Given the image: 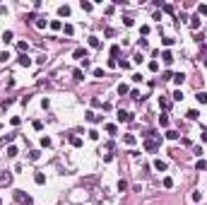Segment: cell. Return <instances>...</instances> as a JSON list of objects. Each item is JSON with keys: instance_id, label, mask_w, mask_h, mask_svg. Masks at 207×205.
Here are the masks:
<instances>
[{"instance_id": "cell-42", "label": "cell", "mask_w": 207, "mask_h": 205, "mask_svg": "<svg viewBox=\"0 0 207 205\" xmlns=\"http://www.w3.org/2000/svg\"><path fill=\"white\" fill-rule=\"evenodd\" d=\"M149 70L157 72V70H159V63H157V61H149Z\"/></svg>"}, {"instance_id": "cell-23", "label": "cell", "mask_w": 207, "mask_h": 205, "mask_svg": "<svg viewBox=\"0 0 207 205\" xmlns=\"http://www.w3.org/2000/svg\"><path fill=\"white\" fill-rule=\"evenodd\" d=\"M111 56H113V61L120 56V46H111Z\"/></svg>"}, {"instance_id": "cell-27", "label": "cell", "mask_w": 207, "mask_h": 205, "mask_svg": "<svg viewBox=\"0 0 207 205\" xmlns=\"http://www.w3.org/2000/svg\"><path fill=\"white\" fill-rule=\"evenodd\" d=\"M161 183H164V188H171V186H173V179H171V176H164V181H161Z\"/></svg>"}, {"instance_id": "cell-44", "label": "cell", "mask_w": 207, "mask_h": 205, "mask_svg": "<svg viewBox=\"0 0 207 205\" xmlns=\"http://www.w3.org/2000/svg\"><path fill=\"white\" fill-rule=\"evenodd\" d=\"M27 46H29V43H27V41H19V43H17V48H19V51H22V53H24V51H27Z\"/></svg>"}, {"instance_id": "cell-18", "label": "cell", "mask_w": 207, "mask_h": 205, "mask_svg": "<svg viewBox=\"0 0 207 205\" xmlns=\"http://www.w3.org/2000/svg\"><path fill=\"white\" fill-rule=\"evenodd\" d=\"M159 126H161V128H166V126H169V116H166V113H161V116H159Z\"/></svg>"}, {"instance_id": "cell-35", "label": "cell", "mask_w": 207, "mask_h": 205, "mask_svg": "<svg viewBox=\"0 0 207 205\" xmlns=\"http://www.w3.org/2000/svg\"><path fill=\"white\" fill-rule=\"evenodd\" d=\"M161 10H164V12H169V15H173V5H169V2H164V5H161Z\"/></svg>"}, {"instance_id": "cell-10", "label": "cell", "mask_w": 207, "mask_h": 205, "mask_svg": "<svg viewBox=\"0 0 207 205\" xmlns=\"http://www.w3.org/2000/svg\"><path fill=\"white\" fill-rule=\"evenodd\" d=\"M166 167H169V164H166L164 159H154V169L157 171H166Z\"/></svg>"}, {"instance_id": "cell-46", "label": "cell", "mask_w": 207, "mask_h": 205, "mask_svg": "<svg viewBox=\"0 0 207 205\" xmlns=\"http://www.w3.org/2000/svg\"><path fill=\"white\" fill-rule=\"evenodd\" d=\"M41 145H43V147H51V137L43 135V137H41Z\"/></svg>"}, {"instance_id": "cell-49", "label": "cell", "mask_w": 207, "mask_h": 205, "mask_svg": "<svg viewBox=\"0 0 207 205\" xmlns=\"http://www.w3.org/2000/svg\"><path fill=\"white\" fill-rule=\"evenodd\" d=\"M190 198H193V200H195V203H200V198H202V196H200V191H195V193H193V196H190Z\"/></svg>"}, {"instance_id": "cell-24", "label": "cell", "mask_w": 207, "mask_h": 205, "mask_svg": "<svg viewBox=\"0 0 207 205\" xmlns=\"http://www.w3.org/2000/svg\"><path fill=\"white\" fill-rule=\"evenodd\" d=\"M128 92H130V87H128V85H118V94H120V97H123V94H128Z\"/></svg>"}, {"instance_id": "cell-43", "label": "cell", "mask_w": 207, "mask_h": 205, "mask_svg": "<svg viewBox=\"0 0 207 205\" xmlns=\"http://www.w3.org/2000/svg\"><path fill=\"white\" fill-rule=\"evenodd\" d=\"M63 32H65L68 36H72V32H75V29H72V24H65V27H63Z\"/></svg>"}, {"instance_id": "cell-6", "label": "cell", "mask_w": 207, "mask_h": 205, "mask_svg": "<svg viewBox=\"0 0 207 205\" xmlns=\"http://www.w3.org/2000/svg\"><path fill=\"white\" fill-rule=\"evenodd\" d=\"M17 63H19V65H22V68H29V65H32V58H29V56H27V53H22V56H19V61H17Z\"/></svg>"}, {"instance_id": "cell-50", "label": "cell", "mask_w": 207, "mask_h": 205, "mask_svg": "<svg viewBox=\"0 0 207 205\" xmlns=\"http://www.w3.org/2000/svg\"><path fill=\"white\" fill-rule=\"evenodd\" d=\"M7 58H10V53L5 51V53H0V63H7Z\"/></svg>"}, {"instance_id": "cell-52", "label": "cell", "mask_w": 207, "mask_h": 205, "mask_svg": "<svg viewBox=\"0 0 207 205\" xmlns=\"http://www.w3.org/2000/svg\"><path fill=\"white\" fill-rule=\"evenodd\" d=\"M133 61H135V63H142L144 58H142V53H135V56H133Z\"/></svg>"}, {"instance_id": "cell-14", "label": "cell", "mask_w": 207, "mask_h": 205, "mask_svg": "<svg viewBox=\"0 0 207 205\" xmlns=\"http://www.w3.org/2000/svg\"><path fill=\"white\" fill-rule=\"evenodd\" d=\"M58 15H60V17H70V7L68 5H60V7H58Z\"/></svg>"}, {"instance_id": "cell-21", "label": "cell", "mask_w": 207, "mask_h": 205, "mask_svg": "<svg viewBox=\"0 0 207 205\" xmlns=\"http://www.w3.org/2000/svg\"><path fill=\"white\" fill-rule=\"evenodd\" d=\"M195 99H198L200 104H207V94H205V92H200V89H198V97H195Z\"/></svg>"}, {"instance_id": "cell-40", "label": "cell", "mask_w": 207, "mask_h": 205, "mask_svg": "<svg viewBox=\"0 0 207 205\" xmlns=\"http://www.w3.org/2000/svg\"><path fill=\"white\" fill-rule=\"evenodd\" d=\"M34 24H36V27H39V29H46V24H48V22H46V19H36Z\"/></svg>"}, {"instance_id": "cell-19", "label": "cell", "mask_w": 207, "mask_h": 205, "mask_svg": "<svg viewBox=\"0 0 207 205\" xmlns=\"http://www.w3.org/2000/svg\"><path fill=\"white\" fill-rule=\"evenodd\" d=\"M161 80H164V82L173 80V72H171V70H164V72H161Z\"/></svg>"}, {"instance_id": "cell-11", "label": "cell", "mask_w": 207, "mask_h": 205, "mask_svg": "<svg viewBox=\"0 0 207 205\" xmlns=\"http://www.w3.org/2000/svg\"><path fill=\"white\" fill-rule=\"evenodd\" d=\"M68 140H70V145H72V147H82V137H77V135H70Z\"/></svg>"}, {"instance_id": "cell-51", "label": "cell", "mask_w": 207, "mask_h": 205, "mask_svg": "<svg viewBox=\"0 0 207 205\" xmlns=\"http://www.w3.org/2000/svg\"><path fill=\"white\" fill-rule=\"evenodd\" d=\"M118 65H120L123 70H128V68H130V63H128V61H118Z\"/></svg>"}, {"instance_id": "cell-31", "label": "cell", "mask_w": 207, "mask_h": 205, "mask_svg": "<svg viewBox=\"0 0 207 205\" xmlns=\"http://www.w3.org/2000/svg\"><path fill=\"white\" fill-rule=\"evenodd\" d=\"M198 27H200V17H193L190 19V29H198Z\"/></svg>"}, {"instance_id": "cell-28", "label": "cell", "mask_w": 207, "mask_h": 205, "mask_svg": "<svg viewBox=\"0 0 207 205\" xmlns=\"http://www.w3.org/2000/svg\"><path fill=\"white\" fill-rule=\"evenodd\" d=\"M39 157H41V152H39V150H32V152H29V159H32V162H36Z\"/></svg>"}, {"instance_id": "cell-2", "label": "cell", "mask_w": 207, "mask_h": 205, "mask_svg": "<svg viewBox=\"0 0 207 205\" xmlns=\"http://www.w3.org/2000/svg\"><path fill=\"white\" fill-rule=\"evenodd\" d=\"M12 198H15L17 203H22V205H32V203H34V200H32V196H27L24 191H15V193H12Z\"/></svg>"}, {"instance_id": "cell-53", "label": "cell", "mask_w": 207, "mask_h": 205, "mask_svg": "<svg viewBox=\"0 0 207 205\" xmlns=\"http://www.w3.org/2000/svg\"><path fill=\"white\" fill-rule=\"evenodd\" d=\"M12 140H15V133H10V135L2 137V142H12Z\"/></svg>"}, {"instance_id": "cell-37", "label": "cell", "mask_w": 207, "mask_h": 205, "mask_svg": "<svg viewBox=\"0 0 207 205\" xmlns=\"http://www.w3.org/2000/svg\"><path fill=\"white\" fill-rule=\"evenodd\" d=\"M200 15H207V5H205V2L198 5V17H200Z\"/></svg>"}, {"instance_id": "cell-30", "label": "cell", "mask_w": 207, "mask_h": 205, "mask_svg": "<svg viewBox=\"0 0 207 205\" xmlns=\"http://www.w3.org/2000/svg\"><path fill=\"white\" fill-rule=\"evenodd\" d=\"M80 5H82V10H84V12H92V7H94V5H92V2H84V0H82V2H80Z\"/></svg>"}, {"instance_id": "cell-16", "label": "cell", "mask_w": 207, "mask_h": 205, "mask_svg": "<svg viewBox=\"0 0 207 205\" xmlns=\"http://www.w3.org/2000/svg\"><path fill=\"white\" fill-rule=\"evenodd\" d=\"M12 39H15V32H10V29H7L5 34H2V41H5V43H10Z\"/></svg>"}, {"instance_id": "cell-15", "label": "cell", "mask_w": 207, "mask_h": 205, "mask_svg": "<svg viewBox=\"0 0 207 205\" xmlns=\"http://www.w3.org/2000/svg\"><path fill=\"white\" fill-rule=\"evenodd\" d=\"M48 27H51L53 32H58V29H60L63 24H60V19H51V22H48Z\"/></svg>"}, {"instance_id": "cell-38", "label": "cell", "mask_w": 207, "mask_h": 205, "mask_svg": "<svg viewBox=\"0 0 207 205\" xmlns=\"http://www.w3.org/2000/svg\"><path fill=\"white\" fill-rule=\"evenodd\" d=\"M123 24H125V27H133L135 19H133V17H123Z\"/></svg>"}, {"instance_id": "cell-54", "label": "cell", "mask_w": 207, "mask_h": 205, "mask_svg": "<svg viewBox=\"0 0 207 205\" xmlns=\"http://www.w3.org/2000/svg\"><path fill=\"white\" fill-rule=\"evenodd\" d=\"M202 142H207V130H202Z\"/></svg>"}, {"instance_id": "cell-20", "label": "cell", "mask_w": 207, "mask_h": 205, "mask_svg": "<svg viewBox=\"0 0 207 205\" xmlns=\"http://www.w3.org/2000/svg\"><path fill=\"white\" fill-rule=\"evenodd\" d=\"M123 142H125V145H135V135H130V133L123 135Z\"/></svg>"}, {"instance_id": "cell-3", "label": "cell", "mask_w": 207, "mask_h": 205, "mask_svg": "<svg viewBox=\"0 0 207 205\" xmlns=\"http://www.w3.org/2000/svg\"><path fill=\"white\" fill-rule=\"evenodd\" d=\"M118 121H120V123H133V113L120 109V111H118Z\"/></svg>"}, {"instance_id": "cell-48", "label": "cell", "mask_w": 207, "mask_h": 205, "mask_svg": "<svg viewBox=\"0 0 207 205\" xmlns=\"http://www.w3.org/2000/svg\"><path fill=\"white\" fill-rule=\"evenodd\" d=\"M94 77H99V80H101V77H104V70L101 68H94Z\"/></svg>"}, {"instance_id": "cell-26", "label": "cell", "mask_w": 207, "mask_h": 205, "mask_svg": "<svg viewBox=\"0 0 207 205\" xmlns=\"http://www.w3.org/2000/svg\"><path fill=\"white\" fill-rule=\"evenodd\" d=\"M161 43H164V46H173V43H176V39H171V36H164V39H161Z\"/></svg>"}, {"instance_id": "cell-36", "label": "cell", "mask_w": 207, "mask_h": 205, "mask_svg": "<svg viewBox=\"0 0 207 205\" xmlns=\"http://www.w3.org/2000/svg\"><path fill=\"white\" fill-rule=\"evenodd\" d=\"M12 102H15V99H12V97H7V99H2L0 106H2V109H7V106H12Z\"/></svg>"}, {"instance_id": "cell-55", "label": "cell", "mask_w": 207, "mask_h": 205, "mask_svg": "<svg viewBox=\"0 0 207 205\" xmlns=\"http://www.w3.org/2000/svg\"><path fill=\"white\" fill-rule=\"evenodd\" d=\"M205 65H207V58H205Z\"/></svg>"}, {"instance_id": "cell-34", "label": "cell", "mask_w": 207, "mask_h": 205, "mask_svg": "<svg viewBox=\"0 0 207 205\" xmlns=\"http://www.w3.org/2000/svg\"><path fill=\"white\" fill-rule=\"evenodd\" d=\"M7 157H17V147H15V145L7 147Z\"/></svg>"}, {"instance_id": "cell-29", "label": "cell", "mask_w": 207, "mask_h": 205, "mask_svg": "<svg viewBox=\"0 0 207 205\" xmlns=\"http://www.w3.org/2000/svg\"><path fill=\"white\" fill-rule=\"evenodd\" d=\"M195 167H198V171H202V169H207V162H205V159H198Z\"/></svg>"}, {"instance_id": "cell-9", "label": "cell", "mask_w": 207, "mask_h": 205, "mask_svg": "<svg viewBox=\"0 0 207 205\" xmlns=\"http://www.w3.org/2000/svg\"><path fill=\"white\" fill-rule=\"evenodd\" d=\"M84 116H87V121H89V123H99V121H101V116H97L94 111H87Z\"/></svg>"}, {"instance_id": "cell-41", "label": "cell", "mask_w": 207, "mask_h": 205, "mask_svg": "<svg viewBox=\"0 0 207 205\" xmlns=\"http://www.w3.org/2000/svg\"><path fill=\"white\" fill-rule=\"evenodd\" d=\"M34 19H39V17H36V12H29V15L24 17V22H34Z\"/></svg>"}, {"instance_id": "cell-5", "label": "cell", "mask_w": 207, "mask_h": 205, "mask_svg": "<svg viewBox=\"0 0 207 205\" xmlns=\"http://www.w3.org/2000/svg\"><path fill=\"white\" fill-rule=\"evenodd\" d=\"M159 109L169 111V109H171V99H169V97H159Z\"/></svg>"}, {"instance_id": "cell-33", "label": "cell", "mask_w": 207, "mask_h": 205, "mask_svg": "<svg viewBox=\"0 0 207 205\" xmlns=\"http://www.w3.org/2000/svg\"><path fill=\"white\" fill-rule=\"evenodd\" d=\"M106 133H108V135H116V126H113V123H106Z\"/></svg>"}, {"instance_id": "cell-4", "label": "cell", "mask_w": 207, "mask_h": 205, "mask_svg": "<svg viewBox=\"0 0 207 205\" xmlns=\"http://www.w3.org/2000/svg\"><path fill=\"white\" fill-rule=\"evenodd\" d=\"M12 183V174L10 171H0V186H10Z\"/></svg>"}, {"instance_id": "cell-39", "label": "cell", "mask_w": 207, "mask_h": 205, "mask_svg": "<svg viewBox=\"0 0 207 205\" xmlns=\"http://www.w3.org/2000/svg\"><path fill=\"white\" fill-rule=\"evenodd\" d=\"M176 137H178L176 130H166V140H176Z\"/></svg>"}, {"instance_id": "cell-45", "label": "cell", "mask_w": 207, "mask_h": 205, "mask_svg": "<svg viewBox=\"0 0 207 205\" xmlns=\"http://www.w3.org/2000/svg\"><path fill=\"white\" fill-rule=\"evenodd\" d=\"M173 99H176V102H181V99H183V92H181V89H176V92H173Z\"/></svg>"}, {"instance_id": "cell-25", "label": "cell", "mask_w": 207, "mask_h": 205, "mask_svg": "<svg viewBox=\"0 0 207 205\" xmlns=\"http://www.w3.org/2000/svg\"><path fill=\"white\" fill-rule=\"evenodd\" d=\"M118 191H120V193H125V191H128V181H123V179H120V181H118Z\"/></svg>"}, {"instance_id": "cell-32", "label": "cell", "mask_w": 207, "mask_h": 205, "mask_svg": "<svg viewBox=\"0 0 207 205\" xmlns=\"http://www.w3.org/2000/svg\"><path fill=\"white\" fill-rule=\"evenodd\" d=\"M185 116H188V118H190V121H195V118H198V116H200V113H198V111H195V109H190V111H188V113H185Z\"/></svg>"}, {"instance_id": "cell-8", "label": "cell", "mask_w": 207, "mask_h": 205, "mask_svg": "<svg viewBox=\"0 0 207 205\" xmlns=\"http://www.w3.org/2000/svg\"><path fill=\"white\" fill-rule=\"evenodd\" d=\"M72 58H77V61H84V58H87V51H84V48H75Z\"/></svg>"}, {"instance_id": "cell-13", "label": "cell", "mask_w": 207, "mask_h": 205, "mask_svg": "<svg viewBox=\"0 0 207 205\" xmlns=\"http://www.w3.org/2000/svg\"><path fill=\"white\" fill-rule=\"evenodd\" d=\"M34 181L39 183V186H41V183H46V176H43V171H36V174H34Z\"/></svg>"}, {"instance_id": "cell-47", "label": "cell", "mask_w": 207, "mask_h": 205, "mask_svg": "<svg viewBox=\"0 0 207 205\" xmlns=\"http://www.w3.org/2000/svg\"><path fill=\"white\" fill-rule=\"evenodd\" d=\"M87 135H89V140H99V133H97V130H89Z\"/></svg>"}, {"instance_id": "cell-12", "label": "cell", "mask_w": 207, "mask_h": 205, "mask_svg": "<svg viewBox=\"0 0 207 205\" xmlns=\"http://www.w3.org/2000/svg\"><path fill=\"white\" fill-rule=\"evenodd\" d=\"M173 82H176V85L181 87V85L185 82V75H183V72H176V75H173Z\"/></svg>"}, {"instance_id": "cell-7", "label": "cell", "mask_w": 207, "mask_h": 205, "mask_svg": "<svg viewBox=\"0 0 207 205\" xmlns=\"http://www.w3.org/2000/svg\"><path fill=\"white\" fill-rule=\"evenodd\" d=\"M161 61H164L166 65H171V63H173V53H171V51H161Z\"/></svg>"}, {"instance_id": "cell-1", "label": "cell", "mask_w": 207, "mask_h": 205, "mask_svg": "<svg viewBox=\"0 0 207 205\" xmlns=\"http://www.w3.org/2000/svg\"><path fill=\"white\" fill-rule=\"evenodd\" d=\"M144 150L147 152H157L159 150V145H161V135H157L154 130H147V135H144Z\"/></svg>"}, {"instance_id": "cell-17", "label": "cell", "mask_w": 207, "mask_h": 205, "mask_svg": "<svg viewBox=\"0 0 207 205\" xmlns=\"http://www.w3.org/2000/svg\"><path fill=\"white\" fill-rule=\"evenodd\" d=\"M72 77H75L77 82H82V80H84V72H82V70H72Z\"/></svg>"}, {"instance_id": "cell-22", "label": "cell", "mask_w": 207, "mask_h": 205, "mask_svg": "<svg viewBox=\"0 0 207 205\" xmlns=\"http://www.w3.org/2000/svg\"><path fill=\"white\" fill-rule=\"evenodd\" d=\"M89 46L92 48H99V36H89Z\"/></svg>"}]
</instances>
